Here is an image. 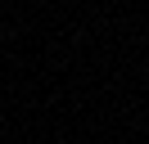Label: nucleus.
I'll return each mask as SVG.
<instances>
[{"label": "nucleus", "instance_id": "nucleus-1", "mask_svg": "<svg viewBox=\"0 0 149 144\" xmlns=\"http://www.w3.org/2000/svg\"><path fill=\"white\" fill-rule=\"evenodd\" d=\"M145 72H149V63H145Z\"/></svg>", "mask_w": 149, "mask_h": 144}]
</instances>
